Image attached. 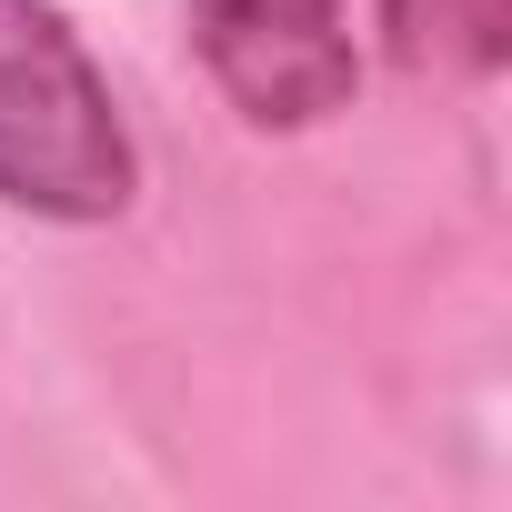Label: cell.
<instances>
[{"mask_svg":"<svg viewBox=\"0 0 512 512\" xmlns=\"http://www.w3.org/2000/svg\"><path fill=\"white\" fill-rule=\"evenodd\" d=\"M141 191L131 121L51 0H0V201L31 221H121Z\"/></svg>","mask_w":512,"mask_h":512,"instance_id":"1","label":"cell"},{"mask_svg":"<svg viewBox=\"0 0 512 512\" xmlns=\"http://www.w3.org/2000/svg\"><path fill=\"white\" fill-rule=\"evenodd\" d=\"M191 51L251 131H312L362 91L342 0H191Z\"/></svg>","mask_w":512,"mask_h":512,"instance_id":"2","label":"cell"},{"mask_svg":"<svg viewBox=\"0 0 512 512\" xmlns=\"http://www.w3.org/2000/svg\"><path fill=\"white\" fill-rule=\"evenodd\" d=\"M392 51L402 71L492 81L512 61V0H392Z\"/></svg>","mask_w":512,"mask_h":512,"instance_id":"3","label":"cell"}]
</instances>
